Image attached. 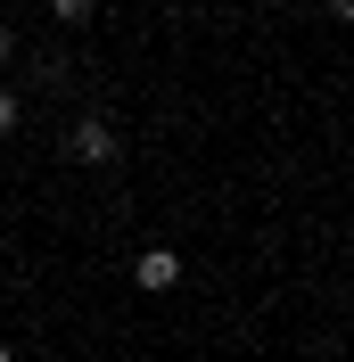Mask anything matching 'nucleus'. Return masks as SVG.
Listing matches in <instances>:
<instances>
[{
	"instance_id": "1",
	"label": "nucleus",
	"mask_w": 354,
	"mask_h": 362,
	"mask_svg": "<svg viewBox=\"0 0 354 362\" xmlns=\"http://www.w3.org/2000/svg\"><path fill=\"white\" fill-rule=\"evenodd\" d=\"M67 157L74 165H115V132L99 124V115H83V124L67 132Z\"/></svg>"
},
{
	"instance_id": "2",
	"label": "nucleus",
	"mask_w": 354,
	"mask_h": 362,
	"mask_svg": "<svg viewBox=\"0 0 354 362\" xmlns=\"http://www.w3.org/2000/svg\"><path fill=\"white\" fill-rule=\"evenodd\" d=\"M132 288H149V296L181 288V255H173V247H149V255L132 264Z\"/></svg>"
},
{
	"instance_id": "3",
	"label": "nucleus",
	"mask_w": 354,
	"mask_h": 362,
	"mask_svg": "<svg viewBox=\"0 0 354 362\" xmlns=\"http://www.w3.org/2000/svg\"><path fill=\"white\" fill-rule=\"evenodd\" d=\"M91 8H99V0H50V17H58V25H91Z\"/></svg>"
},
{
	"instance_id": "4",
	"label": "nucleus",
	"mask_w": 354,
	"mask_h": 362,
	"mask_svg": "<svg viewBox=\"0 0 354 362\" xmlns=\"http://www.w3.org/2000/svg\"><path fill=\"white\" fill-rule=\"evenodd\" d=\"M17 124H25V107H17V90H0V140L17 132Z\"/></svg>"
},
{
	"instance_id": "5",
	"label": "nucleus",
	"mask_w": 354,
	"mask_h": 362,
	"mask_svg": "<svg viewBox=\"0 0 354 362\" xmlns=\"http://www.w3.org/2000/svg\"><path fill=\"white\" fill-rule=\"evenodd\" d=\"M8 58H17V33H8V17H0V66H8Z\"/></svg>"
},
{
	"instance_id": "6",
	"label": "nucleus",
	"mask_w": 354,
	"mask_h": 362,
	"mask_svg": "<svg viewBox=\"0 0 354 362\" xmlns=\"http://www.w3.org/2000/svg\"><path fill=\"white\" fill-rule=\"evenodd\" d=\"M0 362H17V346H0Z\"/></svg>"
}]
</instances>
